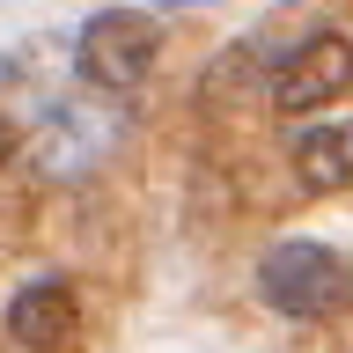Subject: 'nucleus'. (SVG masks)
Instances as JSON below:
<instances>
[{"label":"nucleus","mask_w":353,"mask_h":353,"mask_svg":"<svg viewBox=\"0 0 353 353\" xmlns=\"http://www.w3.org/2000/svg\"><path fill=\"white\" fill-rule=\"evenodd\" d=\"M74 331H81V302H74L66 280H30L15 302H8V339L30 346V353H66Z\"/></svg>","instance_id":"20e7f679"},{"label":"nucleus","mask_w":353,"mask_h":353,"mask_svg":"<svg viewBox=\"0 0 353 353\" xmlns=\"http://www.w3.org/2000/svg\"><path fill=\"white\" fill-rule=\"evenodd\" d=\"M258 294L280 316H339V309L353 302V265L331 250V243H272L258 265Z\"/></svg>","instance_id":"f257e3e1"},{"label":"nucleus","mask_w":353,"mask_h":353,"mask_svg":"<svg viewBox=\"0 0 353 353\" xmlns=\"http://www.w3.org/2000/svg\"><path fill=\"white\" fill-rule=\"evenodd\" d=\"M294 176L302 192H339L353 184V118H324L294 140Z\"/></svg>","instance_id":"39448f33"},{"label":"nucleus","mask_w":353,"mask_h":353,"mask_svg":"<svg viewBox=\"0 0 353 353\" xmlns=\"http://www.w3.org/2000/svg\"><path fill=\"white\" fill-rule=\"evenodd\" d=\"M0 170H8V125H0Z\"/></svg>","instance_id":"423d86ee"},{"label":"nucleus","mask_w":353,"mask_h":353,"mask_svg":"<svg viewBox=\"0 0 353 353\" xmlns=\"http://www.w3.org/2000/svg\"><path fill=\"white\" fill-rule=\"evenodd\" d=\"M353 88V37L324 30V37H309L302 52H287L280 74H272V103L280 110H324L331 96H346Z\"/></svg>","instance_id":"7ed1b4c3"},{"label":"nucleus","mask_w":353,"mask_h":353,"mask_svg":"<svg viewBox=\"0 0 353 353\" xmlns=\"http://www.w3.org/2000/svg\"><path fill=\"white\" fill-rule=\"evenodd\" d=\"M154 52H162L154 15H140V8H103V15H88L81 37H74V74H81L88 88H103V96H125V88L148 81Z\"/></svg>","instance_id":"f03ea898"}]
</instances>
